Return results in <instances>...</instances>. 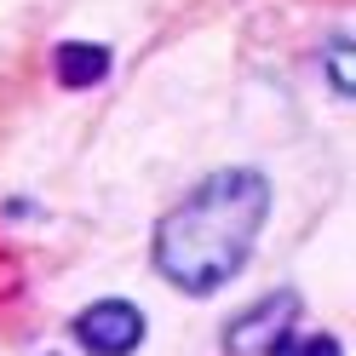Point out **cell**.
<instances>
[{"instance_id": "8992f818", "label": "cell", "mask_w": 356, "mask_h": 356, "mask_svg": "<svg viewBox=\"0 0 356 356\" xmlns=\"http://www.w3.org/2000/svg\"><path fill=\"white\" fill-rule=\"evenodd\" d=\"M327 75H333V92L350 98V40H345V35L327 47Z\"/></svg>"}, {"instance_id": "7a4b0ae2", "label": "cell", "mask_w": 356, "mask_h": 356, "mask_svg": "<svg viewBox=\"0 0 356 356\" xmlns=\"http://www.w3.org/2000/svg\"><path fill=\"white\" fill-rule=\"evenodd\" d=\"M75 345L86 356H132L144 345V310L127 299H98L75 316Z\"/></svg>"}, {"instance_id": "5b68a950", "label": "cell", "mask_w": 356, "mask_h": 356, "mask_svg": "<svg viewBox=\"0 0 356 356\" xmlns=\"http://www.w3.org/2000/svg\"><path fill=\"white\" fill-rule=\"evenodd\" d=\"M264 356H345V350H339L333 333H293V327H287Z\"/></svg>"}, {"instance_id": "277c9868", "label": "cell", "mask_w": 356, "mask_h": 356, "mask_svg": "<svg viewBox=\"0 0 356 356\" xmlns=\"http://www.w3.org/2000/svg\"><path fill=\"white\" fill-rule=\"evenodd\" d=\"M52 75H58V86H70V92H81V86H98V81L109 75V47L70 40V47L52 52Z\"/></svg>"}, {"instance_id": "6da1fadb", "label": "cell", "mask_w": 356, "mask_h": 356, "mask_svg": "<svg viewBox=\"0 0 356 356\" xmlns=\"http://www.w3.org/2000/svg\"><path fill=\"white\" fill-rule=\"evenodd\" d=\"M270 218V178L253 167H225L202 178L161 225H155V270L184 293H218Z\"/></svg>"}, {"instance_id": "3957f363", "label": "cell", "mask_w": 356, "mask_h": 356, "mask_svg": "<svg viewBox=\"0 0 356 356\" xmlns=\"http://www.w3.org/2000/svg\"><path fill=\"white\" fill-rule=\"evenodd\" d=\"M293 316H299V293H264V299H253V305L225 327L230 356H264V350L287 333Z\"/></svg>"}]
</instances>
